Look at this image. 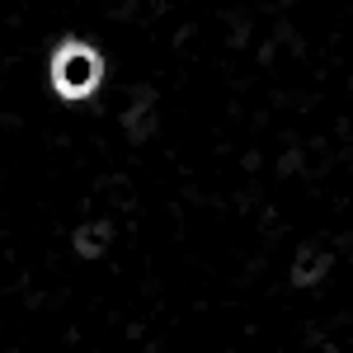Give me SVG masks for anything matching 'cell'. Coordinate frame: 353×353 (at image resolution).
Wrapping results in <instances>:
<instances>
[{
    "label": "cell",
    "mask_w": 353,
    "mask_h": 353,
    "mask_svg": "<svg viewBox=\"0 0 353 353\" xmlns=\"http://www.w3.org/2000/svg\"><path fill=\"white\" fill-rule=\"evenodd\" d=\"M104 76V66H99V52L94 48H85V43H61L52 52V85L61 99H85L94 85Z\"/></svg>",
    "instance_id": "obj_1"
},
{
    "label": "cell",
    "mask_w": 353,
    "mask_h": 353,
    "mask_svg": "<svg viewBox=\"0 0 353 353\" xmlns=\"http://www.w3.org/2000/svg\"><path fill=\"white\" fill-rule=\"evenodd\" d=\"M325 269H330L325 250H301V259L292 264V283H297V288H316V283L325 278Z\"/></svg>",
    "instance_id": "obj_2"
},
{
    "label": "cell",
    "mask_w": 353,
    "mask_h": 353,
    "mask_svg": "<svg viewBox=\"0 0 353 353\" xmlns=\"http://www.w3.org/2000/svg\"><path fill=\"white\" fill-rule=\"evenodd\" d=\"M104 245H109V221H85L81 231H76V254L81 259L104 254Z\"/></svg>",
    "instance_id": "obj_3"
},
{
    "label": "cell",
    "mask_w": 353,
    "mask_h": 353,
    "mask_svg": "<svg viewBox=\"0 0 353 353\" xmlns=\"http://www.w3.org/2000/svg\"><path fill=\"white\" fill-rule=\"evenodd\" d=\"M123 128H128V137H151V128H156V113H151V94H141V104L132 99V109H128V118H123Z\"/></svg>",
    "instance_id": "obj_4"
}]
</instances>
